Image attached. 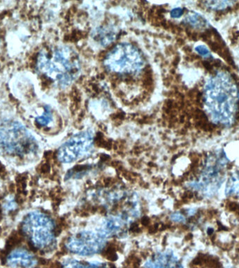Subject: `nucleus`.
Listing matches in <instances>:
<instances>
[{"mask_svg": "<svg viewBox=\"0 0 239 268\" xmlns=\"http://www.w3.org/2000/svg\"><path fill=\"white\" fill-rule=\"evenodd\" d=\"M50 56L46 52H41L38 69L60 87H67L79 74L81 67L77 54L73 49L62 46L55 48Z\"/></svg>", "mask_w": 239, "mask_h": 268, "instance_id": "f257e3e1", "label": "nucleus"}, {"mask_svg": "<svg viewBox=\"0 0 239 268\" xmlns=\"http://www.w3.org/2000/svg\"><path fill=\"white\" fill-rule=\"evenodd\" d=\"M23 231L29 237L31 245L36 248H44L50 245L55 235V229L51 218L39 212L27 214L23 221Z\"/></svg>", "mask_w": 239, "mask_h": 268, "instance_id": "20e7f679", "label": "nucleus"}, {"mask_svg": "<svg viewBox=\"0 0 239 268\" xmlns=\"http://www.w3.org/2000/svg\"><path fill=\"white\" fill-rule=\"evenodd\" d=\"M196 51L199 53L201 55H203V56H208L209 55V51L208 50V49L205 47L204 46H197L196 48Z\"/></svg>", "mask_w": 239, "mask_h": 268, "instance_id": "ddd939ff", "label": "nucleus"}, {"mask_svg": "<svg viewBox=\"0 0 239 268\" xmlns=\"http://www.w3.org/2000/svg\"><path fill=\"white\" fill-rule=\"evenodd\" d=\"M217 226H218V229H219V231H223V230H225V231H227V228H225L224 226H223L221 223L220 222H217Z\"/></svg>", "mask_w": 239, "mask_h": 268, "instance_id": "6ab92c4d", "label": "nucleus"}, {"mask_svg": "<svg viewBox=\"0 0 239 268\" xmlns=\"http://www.w3.org/2000/svg\"><path fill=\"white\" fill-rule=\"evenodd\" d=\"M171 219L175 222H184L185 217L179 213H174L171 215Z\"/></svg>", "mask_w": 239, "mask_h": 268, "instance_id": "4468645a", "label": "nucleus"}, {"mask_svg": "<svg viewBox=\"0 0 239 268\" xmlns=\"http://www.w3.org/2000/svg\"><path fill=\"white\" fill-rule=\"evenodd\" d=\"M187 22L190 24V25H193V26H197V25H203L205 23H203L204 19L202 18L201 17L199 16V15L196 14V13H192L189 14L187 16Z\"/></svg>", "mask_w": 239, "mask_h": 268, "instance_id": "9d476101", "label": "nucleus"}, {"mask_svg": "<svg viewBox=\"0 0 239 268\" xmlns=\"http://www.w3.org/2000/svg\"><path fill=\"white\" fill-rule=\"evenodd\" d=\"M37 259L29 251L23 249L13 251L6 257V263L13 268H32L36 265Z\"/></svg>", "mask_w": 239, "mask_h": 268, "instance_id": "0eeeda50", "label": "nucleus"}, {"mask_svg": "<svg viewBox=\"0 0 239 268\" xmlns=\"http://www.w3.org/2000/svg\"><path fill=\"white\" fill-rule=\"evenodd\" d=\"M141 222L144 225H148V223H149V222H150V220H149V218H147V217H144V218H142Z\"/></svg>", "mask_w": 239, "mask_h": 268, "instance_id": "a211bd4d", "label": "nucleus"}, {"mask_svg": "<svg viewBox=\"0 0 239 268\" xmlns=\"http://www.w3.org/2000/svg\"><path fill=\"white\" fill-rule=\"evenodd\" d=\"M207 233H208V234L209 235H212L213 233V228H208V231H207Z\"/></svg>", "mask_w": 239, "mask_h": 268, "instance_id": "aec40b11", "label": "nucleus"}, {"mask_svg": "<svg viewBox=\"0 0 239 268\" xmlns=\"http://www.w3.org/2000/svg\"><path fill=\"white\" fill-rule=\"evenodd\" d=\"M104 68L110 73L120 75H136L142 71L145 61L141 52L129 43L115 46L104 59Z\"/></svg>", "mask_w": 239, "mask_h": 268, "instance_id": "f03ea898", "label": "nucleus"}, {"mask_svg": "<svg viewBox=\"0 0 239 268\" xmlns=\"http://www.w3.org/2000/svg\"><path fill=\"white\" fill-rule=\"evenodd\" d=\"M0 147L9 154L22 156L36 151L37 144L23 124L8 120L0 122Z\"/></svg>", "mask_w": 239, "mask_h": 268, "instance_id": "7ed1b4c3", "label": "nucleus"}, {"mask_svg": "<svg viewBox=\"0 0 239 268\" xmlns=\"http://www.w3.org/2000/svg\"><path fill=\"white\" fill-rule=\"evenodd\" d=\"M236 118H237V119H239V112H238L237 114H236Z\"/></svg>", "mask_w": 239, "mask_h": 268, "instance_id": "412c9836", "label": "nucleus"}, {"mask_svg": "<svg viewBox=\"0 0 239 268\" xmlns=\"http://www.w3.org/2000/svg\"><path fill=\"white\" fill-rule=\"evenodd\" d=\"M93 145V132L91 130L81 131L61 146L57 152V158L65 163H73L89 153Z\"/></svg>", "mask_w": 239, "mask_h": 268, "instance_id": "39448f33", "label": "nucleus"}, {"mask_svg": "<svg viewBox=\"0 0 239 268\" xmlns=\"http://www.w3.org/2000/svg\"><path fill=\"white\" fill-rule=\"evenodd\" d=\"M17 207V203L13 199H8L4 204V209L8 212H12Z\"/></svg>", "mask_w": 239, "mask_h": 268, "instance_id": "9b49d317", "label": "nucleus"}, {"mask_svg": "<svg viewBox=\"0 0 239 268\" xmlns=\"http://www.w3.org/2000/svg\"><path fill=\"white\" fill-rule=\"evenodd\" d=\"M94 36L102 46H107L114 41L116 34L115 31L108 30V27H103L97 30Z\"/></svg>", "mask_w": 239, "mask_h": 268, "instance_id": "6e6552de", "label": "nucleus"}, {"mask_svg": "<svg viewBox=\"0 0 239 268\" xmlns=\"http://www.w3.org/2000/svg\"><path fill=\"white\" fill-rule=\"evenodd\" d=\"M49 169H50L49 168V166L48 164H44L42 166L41 170V172L43 173H46L49 171Z\"/></svg>", "mask_w": 239, "mask_h": 268, "instance_id": "dca6fc26", "label": "nucleus"}, {"mask_svg": "<svg viewBox=\"0 0 239 268\" xmlns=\"http://www.w3.org/2000/svg\"><path fill=\"white\" fill-rule=\"evenodd\" d=\"M36 122L42 127H46L52 122V113L48 107L46 106L44 112L40 116L36 117Z\"/></svg>", "mask_w": 239, "mask_h": 268, "instance_id": "1a4fd4ad", "label": "nucleus"}, {"mask_svg": "<svg viewBox=\"0 0 239 268\" xmlns=\"http://www.w3.org/2000/svg\"><path fill=\"white\" fill-rule=\"evenodd\" d=\"M106 236L100 231L95 233L91 231H83L70 237L67 247L72 252L79 254H92L104 247Z\"/></svg>", "mask_w": 239, "mask_h": 268, "instance_id": "423d86ee", "label": "nucleus"}, {"mask_svg": "<svg viewBox=\"0 0 239 268\" xmlns=\"http://www.w3.org/2000/svg\"><path fill=\"white\" fill-rule=\"evenodd\" d=\"M204 65L205 66V67H206V69H208V71H210V70L212 69V66H211L210 62H204Z\"/></svg>", "mask_w": 239, "mask_h": 268, "instance_id": "f3484780", "label": "nucleus"}, {"mask_svg": "<svg viewBox=\"0 0 239 268\" xmlns=\"http://www.w3.org/2000/svg\"><path fill=\"white\" fill-rule=\"evenodd\" d=\"M170 14L173 18H178L183 14V10L181 8H175L171 10Z\"/></svg>", "mask_w": 239, "mask_h": 268, "instance_id": "f8f14e48", "label": "nucleus"}, {"mask_svg": "<svg viewBox=\"0 0 239 268\" xmlns=\"http://www.w3.org/2000/svg\"><path fill=\"white\" fill-rule=\"evenodd\" d=\"M227 207L229 211L236 212L238 210V205L235 202H229L227 203Z\"/></svg>", "mask_w": 239, "mask_h": 268, "instance_id": "2eb2a0df", "label": "nucleus"}]
</instances>
